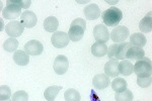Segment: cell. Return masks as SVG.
I'll return each instance as SVG.
<instances>
[{
  "instance_id": "6da1fadb",
  "label": "cell",
  "mask_w": 152,
  "mask_h": 101,
  "mask_svg": "<svg viewBox=\"0 0 152 101\" xmlns=\"http://www.w3.org/2000/svg\"><path fill=\"white\" fill-rule=\"evenodd\" d=\"M102 21L107 26H118L120 21L123 19V12L118 7L112 6L102 13Z\"/></svg>"
},
{
  "instance_id": "7a4b0ae2",
  "label": "cell",
  "mask_w": 152,
  "mask_h": 101,
  "mask_svg": "<svg viewBox=\"0 0 152 101\" xmlns=\"http://www.w3.org/2000/svg\"><path fill=\"white\" fill-rule=\"evenodd\" d=\"M86 28V23L83 18H76L71 23L70 28L68 31V36H69L70 41H80L83 36H84V31Z\"/></svg>"
},
{
  "instance_id": "3957f363",
  "label": "cell",
  "mask_w": 152,
  "mask_h": 101,
  "mask_svg": "<svg viewBox=\"0 0 152 101\" xmlns=\"http://www.w3.org/2000/svg\"><path fill=\"white\" fill-rule=\"evenodd\" d=\"M132 45L130 41H124V43L115 44L107 48V54L110 59H116V60H125L126 59L127 50Z\"/></svg>"
},
{
  "instance_id": "277c9868",
  "label": "cell",
  "mask_w": 152,
  "mask_h": 101,
  "mask_svg": "<svg viewBox=\"0 0 152 101\" xmlns=\"http://www.w3.org/2000/svg\"><path fill=\"white\" fill-rule=\"evenodd\" d=\"M133 72L136 74L137 77H151L152 74V65L151 60L149 58H144L138 60L135 63L133 67Z\"/></svg>"
},
{
  "instance_id": "5b68a950",
  "label": "cell",
  "mask_w": 152,
  "mask_h": 101,
  "mask_svg": "<svg viewBox=\"0 0 152 101\" xmlns=\"http://www.w3.org/2000/svg\"><path fill=\"white\" fill-rule=\"evenodd\" d=\"M130 36V31L129 28H126L125 25H118L112 31V33H110V39H112V41L116 44L124 43L126 41L127 38Z\"/></svg>"
},
{
  "instance_id": "8992f818",
  "label": "cell",
  "mask_w": 152,
  "mask_h": 101,
  "mask_svg": "<svg viewBox=\"0 0 152 101\" xmlns=\"http://www.w3.org/2000/svg\"><path fill=\"white\" fill-rule=\"evenodd\" d=\"M69 36L64 31H56L51 38L52 45L57 49H63L69 44Z\"/></svg>"
},
{
  "instance_id": "52a82bcc",
  "label": "cell",
  "mask_w": 152,
  "mask_h": 101,
  "mask_svg": "<svg viewBox=\"0 0 152 101\" xmlns=\"http://www.w3.org/2000/svg\"><path fill=\"white\" fill-rule=\"evenodd\" d=\"M94 36L96 43L105 44L110 39V33L107 26L104 24H97L94 28Z\"/></svg>"
},
{
  "instance_id": "ba28073f",
  "label": "cell",
  "mask_w": 152,
  "mask_h": 101,
  "mask_svg": "<svg viewBox=\"0 0 152 101\" xmlns=\"http://www.w3.org/2000/svg\"><path fill=\"white\" fill-rule=\"evenodd\" d=\"M7 5L2 10V15L6 19H15L19 15H21V7L15 4H12L7 0Z\"/></svg>"
},
{
  "instance_id": "9c48e42d",
  "label": "cell",
  "mask_w": 152,
  "mask_h": 101,
  "mask_svg": "<svg viewBox=\"0 0 152 101\" xmlns=\"http://www.w3.org/2000/svg\"><path fill=\"white\" fill-rule=\"evenodd\" d=\"M54 71L58 74V75H63L67 72L68 68H69V61H68L67 57L63 55H59L54 61L53 65Z\"/></svg>"
},
{
  "instance_id": "30bf717a",
  "label": "cell",
  "mask_w": 152,
  "mask_h": 101,
  "mask_svg": "<svg viewBox=\"0 0 152 101\" xmlns=\"http://www.w3.org/2000/svg\"><path fill=\"white\" fill-rule=\"evenodd\" d=\"M24 26L23 25V23L20 21L18 20H12L11 23H9L5 26V31L10 38H18L20 36L21 33H23Z\"/></svg>"
},
{
  "instance_id": "8fae6325",
  "label": "cell",
  "mask_w": 152,
  "mask_h": 101,
  "mask_svg": "<svg viewBox=\"0 0 152 101\" xmlns=\"http://www.w3.org/2000/svg\"><path fill=\"white\" fill-rule=\"evenodd\" d=\"M44 46L41 41L37 39H31L24 45V52L31 56H39L43 53Z\"/></svg>"
},
{
  "instance_id": "7c38bea8",
  "label": "cell",
  "mask_w": 152,
  "mask_h": 101,
  "mask_svg": "<svg viewBox=\"0 0 152 101\" xmlns=\"http://www.w3.org/2000/svg\"><path fill=\"white\" fill-rule=\"evenodd\" d=\"M20 23H23L24 28H31L38 23V17H37L35 12L31 10H26L20 15Z\"/></svg>"
},
{
  "instance_id": "4fadbf2b",
  "label": "cell",
  "mask_w": 152,
  "mask_h": 101,
  "mask_svg": "<svg viewBox=\"0 0 152 101\" xmlns=\"http://www.w3.org/2000/svg\"><path fill=\"white\" fill-rule=\"evenodd\" d=\"M105 75L109 77H118L120 75L119 72V61L116 59H110L104 65Z\"/></svg>"
},
{
  "instance_id": "5bb4252c",
  "label": "cell",
  "mask_w": 152,
  "mask_h": 101,
  "mask_svg": "<svg viewBox=\"0 0 152 101\" xmlns=\"http://www.w3.org/2000/svg\"><path fill=\"white\" fill-rule=\"evenodd\" d=\"M84 15L88 20H95L100 16V8L97 4H88L84 7Z\"/></svg>"
},
{
  "instance_id": "9a60e30c",
  "label": "cell",
  "mask_w": 152,
  "mask_h": 101,
  "mask_svg": "<svg viewBox=\"0 0 152 101\" xmlns=\"http://www.w3.org/2000/svg\"><path fill=\"white\" fill-rule=\"evenodd\" d=\"M110 84H111L110 77L105 75V74L95 75L94 79H92V85H94L96 89H99V90L105 89L107 87H109Z\"/></svg>"
},
{
  "instance_id": "2e32d148",
  "label": "cell",
  "mask_w": 152,
  "mask_h": 101,
  "mask_svg": "<svg viewBox=\"0 0 152 101\" xmlns=\"http://www.w3.org/2000/svg\"><path fill=\"white\" fill-rule=\"evenodd\" d=\"M145 56V52L143 49L138 48V47H134L131 46L130 48L127 50L126 54V59H129L131 61H138L140 59L144 58Z\"/></svg>"
},
{
  "instance_id": "e0dca14e",
  "label": "cell",
  "mask_w": 152,
  "mask_h": 101,
  "mask_svg": "<svg viewBox=\"0 0 152 101\" xmlns=\"http://www.w3.org/2000/svg\"><path fill=\"white\" fill-rule=\"evenodd\" d=\"M139 28L142 33H151L152 31V12L149 11L143 18L141 19L140 23H139Z\"/></svg>"
},
{
  "instance_id": "ac0fdd59",
  "label": "cell",
  "mask_w": 152,
  "mask_h": 101,
  "mask_svg": "<svg viewBox=\"0 0 152 101\" xmlns=\"http://www.w3.org/2000/svg\"><path fill=\"white\" fill-rule=\"evenodd\" d=\"M13 61L18 66H26L29 63V55L24 51L18 50L13 54Z\"/></svg>"
},
{
  "instance_id": "d6986e66",
  "label": "cell",
  "mask_w": 152,
  "mask_h": 101,
  "mask_svg": "<svg viewBox=\"0 0 152 101\" xmlns=\"http://www.w3.org/2000/svg\"><path fill=\"white\" fill-rule=\"evenodd\" d=\"M44 28L48 33H56L58 26H59V20L55 16H49L44 20Z\"/></svg>"
},
{
  "instance_id": "ffe728a7",
  "label": "cell",
  "mask_w": 152,
  "mask_h": 101,
  "mask_svg": "<svg viewBox=\"0 0 152 101\" xmlns=\"http://www.w3.org/2000/svg\"><path fill=\"white\" fill-rule=\"evenodd\" d=\"M147 39L144 34L141 33H135L130 36V44L134 47H138V48H143L146 45Z\"/></svg>"
},
{
  "instance_id": "44dd1931",
  "label": "cell",
  "mask_w": 152,
  "mask_h": 101,
  "mask_svg": "<svg viewBox=\"0 0 152 101\" xmlns=\"http://www.w3.org/2000/svg\"><path fill=\"white\" fill-rule=\"evenodd\" d=\"M91 53L92 55L97 57V58H102L104 57L107 54V46L105 44L100 43H94L91 46Z\"/></svg>"
},
{
  "instance_id": "7402d4cb",
  "label": "cell",
  "mask_w": 152,
  "mask_h": 101,
  "mask_svg": "<svg viewBox=\"0 0 152 101\" xmlns=\"http://www.w3.org/2000/svg\"><path fill=\"white\" fill-rule=\"evenodd\" d=\"M61 89H62V86H56V85L50 86V87H48L47 89L45 90V92H44V97L48 101H54Z\"/></svg>"
},
{
  "instance_id": "603a6c76",
  "label": "cell",
  "mask_w": 152,
  "mask_h": 101,
  "mask_svg": "<svg viewBox=\"0 0 152 101\" xmlns=\"http://www.w3.org/2000/svg\"><path fill=\"white\" fill-rule=\"evenodd\" d=\"M133 64L130 61L124 60L119 63V72L124 76H130L133 73Z\"/></svg>"
},
{
  "instance_id": "cb8c5ba5",
  "label": "cell",
  "mask_w": 152,
  "mask_h": 101,
  "mask_svg": "<svg viewBox=\"0 0 152 101\" xmlns=\"http://www.w3.org/2000/svg\"><path fill=\"white\" fill-rule=\"evenodd\" d=\"M112 88L116 92H122L127 89V81L123 78H116L112 82Z\"/></svg>"
},
{
  "instance_id": "d4e9b609",
  "label": "cell",
  "mask_w": 152,
  "mask_h": 101,
  "mask_svg": "<svg viewBox=\"0 0 152 101\" xmlns=\"http://www.w3.org/2000/svg\"><path fill=\"white\" fill-rule=\"evenodd\" d=\"M18 47V41L16 39L14 38H9L7 39L3 44V49L8 53H13L16 52V49Z\"/></svg>"
},
{
  "instance_id": "484cf974",
  "label": "cell",
  "mask_w": 152,
  "mask_h": 101,
  "mask_svg": "<svg viewBox=\"0 0 152 101\" xmlns=\"http://www.w3.org/2000/svg\"><path fill=\"white\" fill-rule=\"evenodd\" d=\"M116 101H133V93L131 90L126 89L122 92H118L115 95Z\"/></svg>"
},
{
  "instance_id": "4316f807",
  "label": "cell",
  "mask_w": 152,
  "mask_h": 101,
  "mask_svg": "<svg viewBox=\"0 0 152 101\" xmlns=\"http://www.w3.org/2000/svg\"><path fill=\"white\" fill-rule=\"evenodd\" d=\"M64 98L66 101H80V94L76 89L70 88V89L66 90Z\"/></svg>"
},
{
  "instance_id": "83f0119b",
  "label": "cell",
  "mask_w": 152,
  "mask_h": 101,
  "mask_svg": "<svg viewBox=\"0 0 152 101\" xmlns=\"http://www.w3.org/2000/svg\"><path fill=\"white\" fill-rule=\"evenodd\" d=\"M12 101H28V94L23 90H19L15 92L11 97Z\"/></svg>"
},
{
  "instance_id": "f1b7e54d",
  "label": "cell",
  "mask_w": 152,
  "mask_h": 101,
  "mask_svg": "<svg viewBox=\"0 0 152 101\" xmlns=\"http://www.w3.org/2000/svg\"><path fill=\"white\" fill-rule=\"evenodd\" d=\"M11 96V90L8 86L1 85L0 86V100H7Z\"/></svg>"
},
{
  "instance_id": "f546056e",
  "label": "cell",
  "mask_w": 152,
  "mask_h": 101,
  "mask_svg": "<svg viewBox=\"0 0 152 101\" xmlns=\"http://www.w3.org/2000/svg\"><path fill=\"white\" fill-rule=\"evenodd\" d=\"M152 78L151 77H138L137 78V84L140 86L141 88H146L151 85Z\"/></svg>"
},
{
  "instance_id": "4dcf8cb0",
  "label": "cell",
  "mask_w": 152,
  "mask_h": 101,
  "mask_svg": "<svg viewBox=\"0 0 152 101\" xmlns=\"http://www.w3.org/2000/svg\"><path fill=\"white\" fill-rule=\"evenodd\" d=\"M10 3H12V4H15V5H18V6H20L21 8H26V10H28V8L29 6H31V0H26V1H18V0H8Z\"/></svg>"
},
{
  "instance_id": "1f68e13d",
  "label": "cell",
  "mask_w": 152,
  "mask_h": 101,
  "mask_svg": "<svg viewBox=\"0 0 152 101\" xmlns=\"http://www.w3.org/2000/svg\"><path fill=\"white\" fill-rule=\"evenodd\" d=\"M1 101H12V100H10V99H7V100H1Z\"/></svg>"
}]
</instances>
